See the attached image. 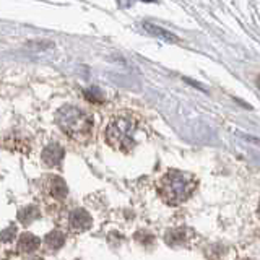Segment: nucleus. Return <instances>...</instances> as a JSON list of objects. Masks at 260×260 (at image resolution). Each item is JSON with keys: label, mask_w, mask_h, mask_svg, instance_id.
Wrapping results in <instances>:
<instances>
[{"label": "nucleus", "mask_w": 260, "mask_h": 260, "mask_svg": "<svg viewBox=\"0 0 260 260\" xmlns=\"http://www.w3.org/2000/svg\"><path fill=\"white\" fill-rule=\"evenodd\" d=\"M143 128L140 114L134 111H119L109 119L104 128V140L112 150L128 154L138 145V135Z\"/></svg>", "instance_id": "f257e3e1"}, {"label": "nucleus", "mask_w": 260, "mask_h": 260, "mask_svg": "<svg viewBox=\"0 0 260 260\" xmlns=\"http://www.w3.org/2000/svg\"><path fill=\"white\" fill-rule=\"evenodd\" d=\"M54 120L62 132L77 143L86 145L93 138L94 120L91 114L73 104H63L54 114Z\"/></svg>", "instance_id": "f03ea898"}, {"label": "nucleus", "mask_w": 260, "mask_h": 260, "mask_svg": "<svg viewBox=\"0 0 260 260\" xmlns=\"http://www.w3.org/2000/svg\"><path fill=\"white\" fill-rule=\"evenodd\" d=\"M199 185V179L190 173L179 169H171L162 174L156 184L159 199L169 207H179L190 199Z\"/></svg>", "instance_id": "7ed1b4c3"}, {"label": "nucleus", "mask_w": 260, "mask_h": 260, "mask_svg": "<svg viewBox=\"0 0 260 260\" xmlns=\"http://www.w3.org/2000/svg\"><path fill=\"white\" fill-rule=\"evenodd\" d=\"M41 190H43V193L51 200L60 202L67 197L69 187L65 184L63 179L59 176H46L41 179Z\"/></svg>", "instance_id": "20e7f679"}, {"label": "nucleus", "mask_w": 260, "mask_h": 260, "mask_svg": "<svg viewBox=\"0 0 260 260\" xmlns=\"http://www.w3.org/2000/svg\"><path fill=\"white\" fill-rule=\"evenodd\" d=\"M91 226H93V218L83 208L72 210L69 213V216H67V228L72 233H77V234L85 233Z\"/></svg>", "instance_id": "39448f33"}, {"label": "nucleus", "mask_w": 260, "mask_h": 260, "mask_svg": "<svg viewBox=\"0 0 260 260\" xmlns=\"http://www.w3.org/2000/svg\"><path fill=\"white\" fill-rule=\"evenodd\" d=\"M63 154H65V150L62 146L57 142H52L44 146L43 153H41V159H43L46 166L57 168V166H60V162L63 161Z\"/></svg>", "instance_id": "423d86ee"}, {"label": "nucleus", "mask_w": 260, "mask_h": 260, "mask_svg": "<svg viewBox=\"0 0 260 260\" xmlns=\"http://www.w3.org/2000/svg\"><path fill=\"white\" fill-rule=\"evenodd\" d=\"M39 246H41V239L31 233H23L20 236L18 242H16V249H18V252H21V254H31V252H35Z\"/></svg>", "instance_id": "0eeeda50"}, {"label": "nucleus", "mask_w": 260, "mask_h": 260, "mask_svg": "<svg viewBox=\"0 0 260 260\" xmlns=\"http://www.w3.org/2000/svg\"><path fill=\"white\" fill-rule=\"evenodd\" d=\"M143 28L150 32V35L156 36L162 41H166V43H177V38L173 35V32H169L166 29H162L159 26H156V24H151V23H143Z\"/></svg>", "instance_id": "6e6552de"}, {"label": "nucleus", "mask_w": 260, "mask_h": 260, "mask_svg": "<svg viewBox=\"0 0 260 260\" xmlns=\"http://www.w3.org/2000/svg\"><path fill=\"white\" fill-rule=\"evenodd\" d=\"M65 242V234L60 231H51L44 238V246L47 250H57L63 246Z\"/></svg>", "instance_id": "1a4fd4ad"}, {"label": "nucleus", "mask_w": 260, "mask_h": 260, "mask_svg": "<svg viewBox=\"0 0 260 260\" xmlns=\"http://www.w3.org/2000/svg\"><path fill=\"white\" fill-rule=\"evenodd\" d=\"M41 215V211L38 210V207L35 205H29V207H24L23 210H20V213H18V218H20V221L23 224H29L32 223L35 219Z\"/></svg>", "instance_id": "9d476101"}, {"label": "nucleus", "mask_w": 260, "mask_h": 260, "mask_svg": "<svg viewBox=\"0 0 260 260\" xmlns=\"http://www.w3.org/2000/svg\"><path fill=\"white\" fill-rule=\"evenodd\" d=\"M85 98H86L88 101H93L96 104H101V101H103V94H101V91L98 88H88V89H85Z\"/></svg>", "instance_id": "9b49d317"}]
</instances>
